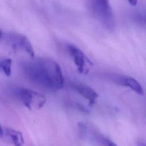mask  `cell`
I'll use <instances>...</instances> for the list:
<instances>
[{
  "label": "cell",
  "instance_id": "obj_8",
  "mask_svg": "<svg viewBox=\"0 0 146 146\" xmlns=\"http://www.w3.org/2000/svg\"><path fill=\"white\" fill-rule=\"evenodd\" d=\"M6 134L15 146H22L24 144V139L22 133L15 129L7 128Z\"/></svg>",
  "mask_w": 146,
  "mask_h": 146
},
{
  "label": "cell",
  "instance_id": "obj_4",
  "mask_svg": "<svg viewBox=\"0 0 146 146\" xmlns=\"http://www.w3.org/2000/svg\"><path fill=\"white\" fill-rule=\"evenodd\" d=\"M5 39L13 50L24 51L31 58H34V51L32 44L24 35L15 33H9L6 35Z\"/></svg>",
  "mask_w": 146,
  "mask_h": 146
},
{
  "label": "cell",
  "instance_id": "obj_9",
  "mask_svg": "<svg viewBox=\"0 0 146 146\" xmlns=\"http://www.w3.org/2000/svg\"><path fill=\"white\" fill-rule=\"evenodd\" d=\"M12 60L10 58L0 59V71L3 72L7 76L11 74Z\"/></svg>",
  "mask_w": 146,
  "mask_h": 146
},
{
  "label": "cell",
  "instance_id": "obj_7",
  "mask_svg": "<svg viewBox=\"0 0 146 146\" xmlns=\"http://www.w3.org/2000/svg\"><path fill=\"white\" fill-rule=\"evenodd\" d=\"M74 90L80 94L83 97L87 99L90 105L95 103L96 99L98 98V94L92 88L82 84H76L74 86Z\"/></svg>",
  "mask_w": 146,
  "mask_h": 146
},
{
  "label": "cell",
  "instance_id": "obj_3",
  "mask_svg": "<svg viewBox=\"0 0 146 146\" xmlns=\"http://www.w3.org/2000/svg\"><path fill=\"white\" fill-rule=\"evenodd\" d=\"M16 93L24 106L31 111L41 108L46 102L43 95L30 89L19 88Z\"/></svg>",
  "mask_w": 146,
  "mask_h": 146
},
{
  "label": "cell",
  "instance_id": "obj_5",
  "mask_svg": "<svg viewBox=\"0 0 146 146\" xmlns=\"http://www.w3.org/2000/svg\"><path fill=\"white\" fill-rule=\"evenodd\" d=\"M67 51L76 65L78 72L80 74H87L90 67L92 65L91 61L81 50L74 45L68 44L67 46Z\"/></svg>",
  "mask_w": 146,
  "mask_h": 146
},
{
  "label": "cell",
  "instance_id": "obj_1",
  "mask_svg": "<svg viewBox=\"0 0 146 146\" xmlns=\"http://www.w3.org/2000/svg\"><path fill=\"white\" fill-rule=\"evenodd\" d=\"M25 71L33 82L47 91H56L63 86L62 70L52 59L40 58L29 62L25 66Z\"/></svg>",
  "mask_w": 146,
  "mask_h": 146
},
{
  "label": "cell",
  "instance_id": "obj_15",
  "mask_svg": "<svg viewBox=\"0 0 146 146\" xmlns=\"http://www.w3.org/2000/svg\"><path fill=\"white\" fill-rule=\"evenodd\" d=\"M143 146H146V145H143Z\"/></svg>",
  "mask_w": 146,
  "mask_h": 146
},
{
  "label": "cell",
  "instance_id": "obj_2",
  "mask_svg": "<svg viewBox=\"0 0 146 146\" xmlns=\"http://www.w3.org/2000/svg\"><path fill=\"white\" fill-rule=\"evenodd\" d=\"M87 5L92 15L107 30L115 27L113 13L108 0H87Z\"/></svg>",
  "mask_w": 146,
  "mask_h": 146
},
{
  "label": "cell",
  "instance_id": "obj_14",
  "mask_svg": "<svg viewBox=\"0 0 146 146\" xmlns=\"http://www.w3.org/2000/svg\"><path fill=\"white\" fill-rule=\"evenodd\" d=\"M2 38H3V33H2V31L0 30V40L2 39Z\"/></svg>",
  "mask_w": 146,
  "mask_h": 146
},
{
  "label": "cell",
  "instance_id": "obj_10",
  "mask_svg": "<svg viewBox=\"0 0 146 146\" xmlns=\"http://www.w3.org/2000/svg\"><path fill=\"white\" fill-rule=\"evenodd\" d=\"M135 21L141 26L146 27V13H139L134 17Z\"/></svg>",
  "mask_w": 146,
  "mask_h": 146
},
{
  "label": "cell",
  "instance_id": "obj_6",
  "mask_svg": "<svg viewBox=\"0 0 146 146\" xmlns=\"http://www.w3.org/2000/svg\"><path fill=\"white\" fill-rule=\"evenodd\" d=\"M116 83L130 88L139 95H143L144 91L141 84L133 78L124 75H115L112 78Z\"/></svg>",
  "mask_w": 146,
  "mask_h": 146
},
{
  "label": "cell",
  "instance_id": "obj_12",
  "mask_svg": "<svg viewBox=\"0 0 146 146\" xmlns=\"http://www.w3.org/2000/svg\"><path fill=\"white\" fill-rule=\"evenodd\" d=\"M4 135V132H3V129L1 127V124H0V137H2Z\"/></svg>",
  "mask_w": 146,
  "mask_h": 146
},
{
  "label": "cell",
  "instance_id": "obj_13",
  "mask_svg": "<svg viewBox=\"0 0 146 146\" xmlns=\"http://www.w3.org/2000/svg\"><path fill=\"white\" fill-rule=\"evenodd\" d=\"M107 146H117V145H116V144H115V143H113V142H109V143H108Z\"/></svg>",
  "mask_w": 146,
  "mask_h": 146
},
{
  "label": "cell",
  "instance_id": "obj_11",
  "mask_svg": "<svg viewBox=\"0 0 146 146\" xmlns=\"http://www.w3.org/2000/svg\"><path fill=\"white\" fill-rule=\"evenodd\" d=\"M127 1L132 6H136L137 3V0H127Z\"/></svg>",
  "mask_w": 146,
  "mask_h": 146
}]
</instances>
